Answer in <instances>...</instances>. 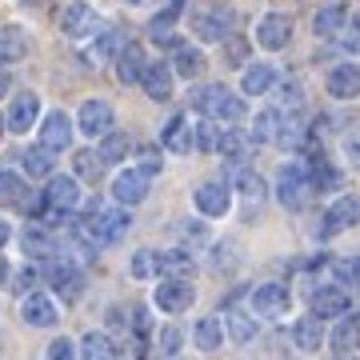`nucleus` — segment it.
Returning a JSON list of instances; mask_svg holds the SVG:
<instances>
[{
	"label": "nucleus",
	"instance_id": "1",
	"mask_svg": "<svg viewBox=\"0 0 360 360\" xmlns=\"http://www.w3.org/2000/svg\"><path fill=\"white\" fill-rule=\"evenodd\" d=\"M184 25L193 32V40L205 49V44H224L236 28V8L224 4V0H193L188 13H184Z\"/></svg>",
	"mask_w": 360,
	"mask_h": 360
},
{
	"label": "nucleus",
	"instance_id": "2",
	"mask_svg": "<svg viewBox=\"0 0 360 360\" xmlns=\"http://www.w3.org/2000/svg\"><path fill=\"white\" fill-rule=\"evenodd\" d=\"M188 104H193L205 120L220 124V129L240 124V120H245V112H248L245 96H240V92H232L229 84H196V89L188 92Z\"/></svg>",
	"mask_w": 360,
	"mask_h": 360
},
{
	"label": "nucleus",
	"instance_id": "3",
	"mask_svg": "<svg viewBox=\"0 0 360 360\" xmlns=\"http://www.w3.org/2000/svg\"><path fill=\"white\" fill-rule=\"evenodd\" d=\"M40 200H44V212H40V224H68V220L80 212V205H84V193H80V180L72 176V172H52L49 180H44V193H40Z\"/></svg>",
	"mask_w": 360,
	"mask_h": 360
},
{
	"label": "nucleus",
	"instance_id": "4",
	"mask_svg": "<svg viewBox=\"0 0 360 360\" xmlns=\"http://www.w3.org/2000/svg\"><path fill=\"white\" fill-rule=\"evenodd\" d=\"M272 193L281 200L288 212H304L312 205V176H309V165L304 160H284L281 172H276V184H272Z\"/></svg>",
	"mask_w": 360,
	"mask_h": 360
},
{
	"label": "nucleus",
	"instance_id": "5",
	"mask_svg": "<svg viewBox=\"0 0 360 360\" xmlns=\"http://www.w3.org/2000/svg\"><path fill=\"white\" fill-rule=\"evenodd\" d=\"M148 188H153V176L148 172H141L136 165H120L112 172V180H108V193H112V205L120 208H136L148 200Z\"/></svg>",
	"mask_w": 360,
	"mask_h": 360
},
{
	"label": "nucleus",
	"instance_id": "6",
	"mask_svg": "<svg viewBox=\"0 0 360 360\" xmlns=\"http://www.w3.org/2000/svg\"><path fill=\"white\" fill-rule=\"evenodd\" d=\"M72 120H77V136H84V141L96 144V141H104V136L116 129V108L104 101V96H89V101L77 108Z\"/></svg>",
	"mask_w": 360,
	"mask_h": 360
},
{
	"label": "nucleus",
	"instance_id": "7",
	"mask_svg": "<svg viewBox=\"0 0 360 360\" xmlns=\"http://www.w3.org/2000/svg\"><path fill=\"white\" fill-rule=\"evenodd\" d=\"M288 309H292V292L281 281H264L248 292V312L257 321H281V316H288Z\"/></svg>",
	"mask_w": 360,
	"mask_h": 360
},
{
	"label": "nucleus",
	"instance_id": "8",
	"mask_svg": "<svg viewBox=\"0 0 360 360\" xmlns=\"http://www.w3.org/2000/svg\"><path fill=\"white\" fill-rule=\"evenodd\" d=\"M193 208L205 220H224L232 212V184L224 176H208L193 188Z\"/></svg>",
	"mask_w": 360,
	"mask_h": 360
},
{
	"label": "nucleus",
	"instance_id": "9",
	"mask_svg": "<svg viewBox=\"0 0 360 360\" xmlns=\"http://www.w3.org/2000/svg\"><path fill=\"white\" fill-rule=\"evenodd\" d=\"M72 141H77V120L65 112V108H52V112L40 116L37 124V144H44L49 153H68L72 148Z\"/></svg>",
	"mask_w": 360,
	"mask_h": 360
},
{
	"label": "nucleus",
	"instance_id": "10",
	"mask_svg": "<svg viewBox=\"0 0 360 360\" xmlns=\"http://www.w3.org/2000/svg\"><path fill=\"white\" fill-rule=\"evenodd\" d=\"M40 116H44V101H40V92L25 89V92H13V101L4 108V124L13 136H28V132L40 124Z\"/></svg>",
	"mask_w": 360,
	"mask_h": 360
},
{
	"label": "nucleus",
	"instance_id": "11",
	"mask_svg": "<svg viewBox=\"0 0 360 360\" xmlns=\"http://www.w3.org/2000/svg\"><path fill=\"white\" fill-rule=\"evenodd\" d=\"M40 193L32 196V184H28L25 172H13V168H0V212H25L32 217Z\"/></svg>",
	"mask_w": 360,
	"mask_h": 360
},
{
	"label": "nucleus",
	"instance_id": "12",
	"mask_svg": "<svg viewBox=\"0 0 360 360\" xmlns=\"http://www.w3.org/2000/svg\"><path fill=\"white\" fill-rule=\"evenodd\" d=\"M196 120L188 112H172L160 124V136H156V144L165 148L168 156H188V153H196Z\"/></svg>",
	"mask_w": 360,
	"mask_h": 360
},
{
	"label": "nucleus",
	"instance_id": "13",
	"mask_svg": "<svg viewBox=\"0 0 360 360\" xmlns=\"http://www.w3.org/2000/svg\"><path fill=\"white\" fill-rule=\"evenodd\" d=\"M352 224H360V193H336V200L324 208L316 236H321V240H328V236L352 229Z\"/></svg>",
	"mask_w": 360,
	"mask_h": 360
},
{
	"label": "nucleus",
	"instance_id": "14",
	"mask_svg": "<svg viewBox=\"0 0 360 360\" xmlns=\"http://www.w3.org/2000/svg\"><path fill=\"white\" fill-rule=\"evenodd\" d=\"M309 312L321 316V321H340L345 312H352V296H348L345 284H312L309 292Z\"/></svg>",
	"mask_w": 360,
	"mask_h": 360
},
{
	"label": "nucleus",
	"instance_id": "15",
	"mask_svg": "<svg viewBox=\"0 0 360 360\" xmlns=\"http://www.w3.org/2000/svg\"><path fill=\"white\" fill-rule=\"evenodd\" d=\"M292 16L288 13H264L257 20V28H252V44L264 52H284L288 44H292Z\"/></svg>",
	"mask_w": 360,
	"mask_h": 360
},
{
	"label": "nucleus",
	"instance_id": "16",
	"mask_svg": "<svg viewBox=\"0 0 360 360\" xmlns=\"http://www.w3.org/2000/svg\"><path fill=\"white\" fill-rule=\"evenodd\" d=\"M101 28V16L92 8L89 0H68L65 8H60V37L80 44V40H89L92 32Z\"/></svg>",
	"mask_w": 360,
	"mask_h": 360
},
{
	"label": "nucleus",
	"instance_id": "17",
	"mask_svg": "<svg viewBox=\"0 0 360 360\" xmlns=\"http://www.w3.org/2000/svg\"><path fill=\"white\" fill-rule=\"evenodd\" d=\"M44 281H49V288L60 300H77L84 292V272H80L77 260H68V257H52L44 264Z\"/></svg>",
	"mask_w": 360,
	"mask_h": 360
},
{
	"label": "nucleus",
	"instance_id": "18",
	"mask_svg": "<svg viewBox=\"0 0 360 360\" xmlns=\"http://www.w3.org/2000/svg\"><path fill=\"white\" fill-rule=\"evenodd\" d=\"M196 300V288L193 281H160L153 288V309H160L165 316H180V312H188Z\"/></svg>",
	"mask_w": 360,
	"mask_h": 360
},
{
	"label": "nucleus",
	"instance_id": "19",
	"mask_svg": "<svg viewBox=\"0 0 360 360\" xmlns=\"http://www.w3.org/2000/svg\"><path fill=\"white\" fill-rule=\"evenodd\" d=\"M348 20H352V4H348V0H328V4H321V8L312 13V37L336 40L348 28Z\"/></svg>",
	"mask_w": 360,
	"mask_h": 360
},
{
	"label": "nucleus",
	"instance_id": "20",
	"mask_svg": "<svg viewBox=\"0 0 360 360\" xmlns=\"http://www.w3.org/2000/svg\"><path fill=\"white\" fill-rule=\"evenodd\" d=\"M16 245H20V252H25L28 260H52L56 252H60L52 229L49 224H40V220H28L25 229L16 232Z\"/></svg>",
	"mask_w": 360,
	"mask_h": 360
},
{
	"label": "nucleus",
	"instance_id": "21",
	"mask_svg": "<svg viewBox=\"0 0 360 360\" xmlns=\"http://www.w3.org/2000/svg\"><path fill=\"white\" fill-rule=\"evenodd\" d=\"M168 65H172V72H176V80H200L205 77V68H208V56L205 49L196 44V40H176L172 44V56H168Z\"/></svg>",
	"mask_w": 360,
	"mask_h": 360
},
{
	"label": "nucleus",
	"instance_id": "22",
	"mask_svg": "<svg viewBox=\"0 0 360 360\" xmlns=\"http://www.w3.org/2000/svg\"><path fill=\"white\" fill-rule=\"evenodd\" d=\"M120 32L116 28H101V32H92L89 40H80L77 44V52H80V60L89 68H101V65H108V60H116V52H120Z\"/></svg>",
	"mask_w": 360,
	"mask_h": 360
},
{
	"label": "nucleus",
	"instance_id": "23",
	"mask_svg": "<svg viewBox=\"0 0 360 360\" xmlns=\"http://www.w3.org/2000/svg\"><path fill=\"white\" fill-rule=\"evenodd\" d=\"M141 89H144L148 101L168 104L172 92H176V72H172V65H168V60H148L144 72H141Z\"/></svg>",
	"mask_w": 360,
	"mask_h": 360
},
{
	"label": "nucleus",
	"instance_id": "24",
	"mask_svg": "<svg viewBox=\"0 0 360 360\" xmlns=\"http://www.w3.org/2000/svg\"><path fill=\"white\" fill-rule=\"evenodd\" d=\"M324 92H328L333 101H360V65L356 60H340V65L328 68Z\"/></svg>",
	"mask_w": 360,
	"mask_h": 360
},
{
	"label": "nucleus",
	"instance_id": "25",
	"mask_svg": "<svg viewBox=\"0 0 360 360\" xmlns=\"http://www.w3.org/2000/svg\"><path fill=\"white\" fill-rule=\"evenodd\" d=\"M20 321H25L28 328H56V321H60L56 296H49V292L20 296Z\"/></svg>",
	"mask_w": 360,
	"mask_h": 360
},
{
	"label": "nucleus",
	"instance_id": "26",
	"mask_svg": "<svg viewBox=\"0 0 360 360\" xmlns=\"http://www.w3.org/2000/svg\"><path fill=\"white\" fill-rule=\"evenodd\" d=\"M276 80H281V72L272 60H248L240 68V96H269L276 89Z\"/></svg>",
	"mask_w": 360,
	"mask_h": 360
},
{
	"label": "nucleus",
	"instance_id": "27",
	"mask_svg": "<svg viewBox=\"0 0 360 360\" xmlns=\"http://www.w3.org/2000/svg\"><path fill=\"white\" fill-rule=\"evenodd\" d=\"M328 345H333L336 356H356L360 352V309L345 312L336 321V328L328 333Z\"/></svg>",
	"mask_w": 360,
	"mask_h": 360
},
{
	"label": "nucleus",
	"instance_id": "28",
	"mask_svg": "<svg viewBox=\"0 0 360 360\" xmlns=\"http://www.w3.org/2000/svg\"><path fill=\"white\" fill-rule=\"evenodd\" d=\"M144 65H148V56H144V49L136 44V40H129V44H120V52H116L112 72H116V80H120V84H141Z\"/></svg>",
	"mask_w": 360,
	"mask_h": 360
},
{
	"label": "nucleus",
	"instance_id": "29",
	"mask_svg": "<svg viewBox=\"0 0 360 360\" xmlns=\"http://www.w3.org/2000/svg\"><path fill=\"white\" fill-rule=\"evenodd\" d=\"M292 345L300 348V352H321V348L328 345V333H324V321H321V316L304 312L300 321H292Z\"/></svg>",
	"mask_w": 360,
	"mask_h": 360
},
{
	"label": "nucleus",
	"instance_id": "30",
	"mask_svg": "<svg viewBox=\"0 0 360 360\" xmlns=\"http://www.w3.org/2000/svg\"><path fill=\"white\" fill-rule=\"evenodd\" d=\"M248 153H252V141H248V132H245V129H232V124H229V129L220 132L217 156L224 160V165H232V168H245Z\"/></svg>",
	"mask_w": 360,
	"mask_h": 360
},
{
	"label": "nucleus",
	"instance_id": "31",
	"mask_svg": "<svg viewBox=\"0 0 360 360\" xmlns=\"http://www.w3.org/2000/svg\"><path fill=\"white\" fill-rule=\"evenodd\" d=\"M28 56V32L20 25H0V68H16Z\"/></svg>",
	"mask_w": 360,
	"mask_h": 360
},
{
	"label": "nucleus",
	"instance_id": "32",
	"mask_svg": "<svg viewBox=\"0 0 360 360\" xmlns=\"http://www.w3.org/2000/svg\"><path fill=\"white\" fill-rule=\"evenodd\" d=\"M196 260L188 248H160V281H193Z\"/></svg>",
	"mask_w": 360,
	"mask_h": 360
},
{
	"label": "nucleus",
	"instance_id": "33",
	"mask_svg": "<svg viewBox=\"0 0 360 360\" xmlns=\"http://www.w3.org/2000/svg\"><path fill=\"white\" fill-rule=\"evenodd\" d=\"M132 148H136V141H132L124 129H112L104 141H96V153H101L104 168H120L132 156Z\"/></svg>",
	"mask_w": 360,
	"mask_h": 360
},
{
	"label": "nucleus",
	"instance_id": "34",
	"mask_svg": "<svg viewBox=\"0 0 360 360\" xmlns=\"http://www.w3.org/2000/svg\"><path fill=\"white\" fill-rule=\"evenodd\" d=\"M257 333H260V321L248 309H229L224 312V336H229L232 345H252Z\"/></svg>",
	"mask_w": 360,
	"mask_h": 360
},
{
	"label": "nucleus",
	"instance_id": "35",
	"mask_svg": "<svg viewBox=\"0 0 360 360\" xmlns=\"http://www.w3.org/2000/svg\"><path fill=\"white\" fill-rule=\"evenodd\" d=\"M184 13H188V0H165V8L148 20V37H153L156 44H168V40H172V25H176Z\"/></svg>",
	"mask_w": 360,
	"mask_h": 360
},
{
	"label": "nucleus",
	"instance_id": "36",
	"mask_svg": "<svg viewBox=\"0 0 360 360\" xmlns=\"http://www.w3.org/2000/svg\"><path fill=\"white\" fill-rule=\"evenodd\" d=\"M20 168H25L28 180H49L52 172H56V153H49L44 144H32V148H25V156H20Z\"/></svg>",
	"mask_w": 360,
	"mask_h": 360
},
{
	"label": "nucleus",
	"instance_id": "37",
	"mask_svg": "<svg viewBox=\"0 0 360 360\" xmlns=\"http://www.w3.org/2000/svg\"><path fill=\"white\" fill-rule=\"evenodd\" d=\"M281 120H284L281 108H260V112L252 116V124H248V141L252 144H272L276 132H281Z\"/></svg>",
	"mask_w": 360,
	"mask_h": 360
},
{
	"label": "nucleus",
	"instance_id": "38",
	"mask_svg": "<svg viewBox=\"0 0 360 360\" xmlns=\"http://www.w3.org/2000/svg\"><path fill=\"white\" fill-rule=\"evenodd\" d=\"M232 193H240L245 200H252V205H260L264 196H269V180L260 176L257 168H236V176H232Z\"/></svg>",
	"mask_w": 360,
	"mask_h": 360
},
{
	"label": "nucleus",
	"instance_id": "39",
	"mask_svg": "<svg viewBox=\"0 0 360 360\" xmlns=\"http://www.w3.org/2000/svg\"><path fill=\"white\" fill-rule=\"evenodd\" d=\"M193 345L200 348V352H217L220 345H224V321L220 316H200L196 321V328H193Z\"/></svg>",
	"mask_w": 360,
	"mask_h": 360
},
{
	"label": "nucleus",
	"instance_id": "40",
	"mask_svg": "<svg viewBox=\"0 0 360 360\" xmlns=\"http://www.w3.org/2000/svg\"><path fill=\"white\" fill-rule=\"evenodd\" d=\"M176 240L180 245L176 248H188V252H196V248H205L212 236H208V224H205V217H188V220H176Z\"/></svg>",
	"mask_w": 360,
	"mask_h": 360
},
{
	"label": "nucleus",
	"instance_id": "41",
	"mask_svg": "<svg viewBox=\"0 0 360 360\" xmlns=\"http://www.w3.org/2000/svg\"><path fill=\"white\" fill-rule=\"evenodd\" d=\"M77 352H80V360H116V345L108 333H84Z\"/></svg>",
	"mask_w": 360,
	"mask_h": 360
},
{
	"label": "nucleus",
	"instance_id": "42",
	"mask_svg": "<svg viewBox=\"0 0 360 360\" xmlns=\"http://www.w3.org/2000/svg\"><path fill=\"white\" fill-rule=\"evenodd\" d=\"M132 281H160V248H136L129 260Z\"/></svg>",
	"mask_w": 360,
	"mask_h": 360
},
{
	"label": "nucleus",
	"instance_id": "43",
	"mask_svg": "<svg viewBox=\"0 0 360 360\" xmlns=\"http://www.w3.org/2000/svg\"><path fill=\"white\" fill-rule=\"evenodd\" d=\"M72 176L89 180V184H96V180L104 176V160H101V153H96V144H92V148H77V156H72Z\"/></svg>",
	"mask_w": 360,
	"mask_h": 360
},
{
	"label": "nucleus",
	"instance_id": "44",
	"mask_svg": "<svg viewBox=\"0 0 360 360\" xmlns=\"http://www.w3.org/2000/svg\"><path fill=\"white\" fill-rule=\"evenodd\" d=\"M180 345H184V333H180L176 324H165V328H156V336H153V356L156 360H176Z\"/></svg>",
	"mask_w": 360,
	"mask_h": 360
},
{
	"label": "nucleus",
	"instance_id": "45",
	"mask_svg": "<svg viewBox=\"0 0 360 360\" xmlns=\"http://www.w3.org/2000/svg\"><path fill=\"white\" fill-rule=\"evenodd\" d=\"M328 269H333L336 284L360 288V257H336V260H328Z\"/></svg>",
	"mask_w": 360,
	"mask_h": 360
},
{
	"label": "nucleus",
	"instance_id": "46",
	"mask_svg": "<svg viewBox=\"0 0 360 360\" xmlns=\"http://www.w3.org/2000/svg\"><path fill=\"white\" fill-rule=\"evenodd\" d=\"M220 56H224V68H245L248 65V40L245 37H229L220 44Z\"/></svg>",
	"mask_w": 360,
	"mask_h": 360
},
{
	"label": "nucleus",
	"instance_id": "47",
	"mask_svg": "<svg viewBox=\"0 0 360 360\" xmlns=\"http://www.w3.org/2000/svg\"><path fill=\"white\" fill-rule=\"evenodd\" d=\"M220 124H212V120H205V116H200V120H196V153H217V144H220Z\"/></svg>",
	"mask_w": 360,
	"mask_h": 360
},
{
	"label": "nucleus",
	"instance_id": "48",
	"mask_svg": "<svg viewBox=\"0 0 360 360\" xmlns=\"http://www.w3.org/2000/svg\"><path fill=\"white\" fill-rule=\"evenodd\" d=\"M208 269H212V272H232V269H236V245H232V240H217V245H212V260H208Z\"/></svg>",
	"mask_w": 360,
	"mask_h": 360
},
{
	"label": "nucleus",
	"instance_id": "49",
	"mask_svg": "<svg viewBox=\"0 0 360 360\" xmlns=\"http://www.w3.org/2000/svg\"><path fill=\"white\" fill-rule=\"evenodd\" d=\"M160 156H165V148H160V144H141V148H136V168H141V172H148V176H156V172L165 168V160H160Z\"/></svg>",
	"mask_w": 360,
	"mask_h": 360
},
{
	"label": "nucleus",
	"instance_id": "50",
	"mask_svg": "<svg viewBox=\"0 0 360 360\" xmlns=\"http://www.w3.org/2000/svg\"><path fill=\"white\" fill-rule=\"evenodd\" d=\"M40 281H44V272H40L37 264L28 260V264H25L20 272H13V281H8V284H13V288H16L20 296H28V292H37V284H40Z\"/></svg>",
	"mask_w": 360,
	"mask_h": 360
},
{
	"label": "nucleus",
	"instance_id": "51",
	"mask_svg": "<svg viewBox=\"0 0 360 360\" xmlns=\"http://www.w3.org/2000/svg\"><path fill=\"white\" fill-rule=\"evenodd\" d=\"M340 49L345 52H352V56H360V13H352V20H348V28L340 32Z\"/></svg>",
	"mask_w": 360,
	"mask_h": 360
},
{
	"label": "nucleus",
	"instance_id": "52",
	"mask_svg": "<svg viewBox=\"0 0 360 360\" xmlns=\"http://www.w3.org/2000/svg\"><path fill=\"white\" fill-rule=\"evenodd\" d=\"M49 360H80L77 340H68V336H56V340L49 345Z\"/></svg>",
	"mask_w": 360,
	"mask_h": 360
},
{
	"label": "nucleus",
	"instance_id": "53",
	"mask_svg": "<svg viewBox=\"0 0 360 360\" xmlns=\"http://www.w3.org/2000/svg\"><path fill=\"white\" fill-rule=\"evenodd\" d=\"M276 101H281V108H288V112H300V84H296V80H284Z\"/></svg>",
	"mask_w": 360,
	"mask_h": 360
},
{
	"label": "nucleus",
	"instance_id": "54",
	"mask_svg": "<svg viewBox=\"0 0 360 360\" xmlns=\"http://www.w3.org/2000/svg\"><path fill=\"white\" fill-rule=\"evenodd\" d=\"M345 156H348V160H352V165L360 168V132H356V136H348V141H345Z\"/></svg>",
	"mask_w": 360,
	"mask_h": 360
},
{
	"label": "nucleus",
	"instance_id": "55",
	"mask_svg": "<svg viewBox=\"0 0 360 360\" xmlns=\"http://www.w3.org/2000/svg\"><path fill=\"white\" fill-rule=\"evenodd\" d=\"M8 240H16V232H13V224L4 220V212H0V252H4V245H8Z\"/></svg>",
	"mask_w": 360,
	"mask_h": 360
},
{
	"label": "nucleus",
	"instance_id": "56",
	"mask_svg": "<svg viewBox=\"0 0 360 360\" xmlns=\"http://www.w3.org/2000/svg\"><path fill=\"white\" fill-rule=\"evenodd\" d=\"M8 92H13V72L0 68V96H8Z\"/></svg>",
	"mask_w": 360,
	"mask_h": 360
},
{
	"label": "nucleus",
	"instance_id": "57",
	"mask_svg": "<svg viewBox=\"0 0 360 360\" xmlns=\"http://www.w3.org/2000/svg\"><path fill=\"white\" fill-rule=\"evenodd\" d=\"M13 281V264H8V257L0 252V284H8Z\"/></svg>",
	"mask_w": 360,
	"mask_h": 360
},
{
	"label": "nucleus",
	"instance_id": "58",
	"mask_svg": "<svg viewBox=\"0 0 360 360\" xmlns=\"http://www.w3.org/2000/svg\"><path fill=\"white\" fill-rule=\"evenodd\" d=\"M120 4H129V8H148V4H160V0H120Z\"/></svg>",
	"mask_w": 360,
	"mask_h": 360
},
{
	"label": "nucleus",
	"instance_id": "59",
	"mask_svg": "<svg viewBox=\"0 0 360 360\" xmlns=\"http://www.w3.org/2000/svg\"><path fill=\"white\" fill-rule=\"evenodd\" d=\"M4 132H8V124H4V112H0V136H4Z\"/></svg>",
	"mask_w": 360,
	"mask_h": 360
},
{
	"label": "nucleus",
	"instance_id": "60",
	"mask_svg": "<svg viewBox=\"0 0 360 360\" xmlns=\"http://www.w3.org/2000/svg\"><path fill=\"white\" fill-rule=\"evenodd\" d=\"M340 360H356V356H340Z\"/></svg>",
	"mask_w": 360,
	"mask_h": 360
}]
</instances>
